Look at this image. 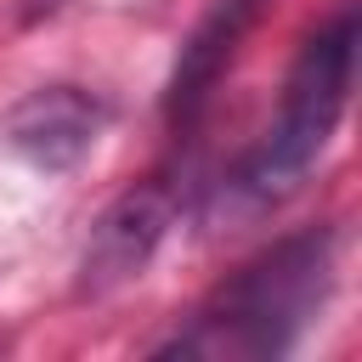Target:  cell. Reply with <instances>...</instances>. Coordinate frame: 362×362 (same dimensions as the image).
Returning <instances> with one entry per match:
<instances>
[{"label": "cell", "instance_id": "obj_5", "mask_svg": "<svg viewBox=\"0 0 362 362\" xmlns=\"http://www.w3.org/2000/svg\"><path fill=\"white\" fill-rule=\"evenodd\" d=\"M260 6H266V0H221V6L209 11V23L192 34V45H187L181 68H175V85H170V107H175V113H192V107L209 96V85H215L221 62L232 57V45L243 40V28L255 23V11H260Z\"/></svg>", "mask_w": 362, "mask_h": 362}, {"label": "cell", "instance_id": "obj_1", "mask_svg": "<svg viewBox=\"0 0 362 362\" xmlns=\"http://www.w3.org/2000/svg\"><path fill=\"white\" fill-rule=\"evenodd\" d=\"M351 68H356V11L345 6L334 23H322L300 45V57L288 68V85H283L277 119L266 124L255 153L221 181L215 209L226 221H255V215L277 209L311 175V164L322 158V147H328V136H334V124L345 113Z\"/></svg>", "mask_w": 362, "mask_h": 362}, {"label": "cell", "instance_id": "obj_2", "mask_svg": "<svg viewBox=\"0 0 362 362\" xmlns=\"http://www.w3.org/2000/svg\"><path fill=\"white\" fill-rule=\"evenodd\" d=\"M334 232L311 226L249 260L164 351L181 356H283L334 294Z\"/></svg>", "mask_w": 362, "mask_h": 362}, {"label": "cell", "instance_id": "obj_3", "mask_svg": "<svg viewBox=\"0 0 362 362\" xmlns=\"http://www.w3.org/2000/svg\"><path fill=\"white\" fill-rule=\"evenodd\" d=\"M170 221H175V198H170L164 181H147V187L124 192L119 204H107L102 221L90 226V243H85V260H79V288L107 294V288L141 277L147 260L158 255Z\"/></svg>", "mask_w": 362, "mask_h": 362}, {"label": "cell", "instance_id": "obj_4", "mask_svg": "<svg viewBox=\"0 0 362 362\" xmlns=\"http://www.w3.org/2000/svg\"><path fill=\"white\" fill-rule=\"evenodd\" d=\"M102 124H107V107L96 96H85L74 85H45V90H34V96H23L11 107V124L6 130H11V147L28 164L68 170V164H79L96 147Z\"/></svg>", "mask_w": 362, "mask_h": 362}]
</instances>
